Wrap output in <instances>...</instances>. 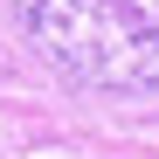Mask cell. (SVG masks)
I'll use <instances>...</instances> for the list:
<instances>
[{"label":"cell","mask_w":159,"mask_h":159,"mask_svg":"<svg viewBox=\"0 0 159 159\" xmlns=\"http://www.w3.org/2000/svg\"><path fill=\"white\" fill-rule=\"evenodd\" d=\"M42 62L97 97H159V0H21Z\"/></svg>","instance_id":"6da1fadb"}]
</instances>
